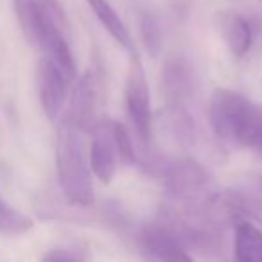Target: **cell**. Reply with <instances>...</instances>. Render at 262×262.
Segmentation results:
<instances>
[{
    "instance_id": "6da1fadb",
    "label": "cell",
    "mask_w": 262,
    "mask_h": 262,
    "mask_svg": "<svg viewBox=\"0 0 262 262\" xmlns=\"http://www.w3.org/2000/svg\"><path fill=\"white\" fill-rule=\"evenodd\" d=\"M83 133L69 120L59 119L56 133V172L63 196L70 205L88 207L94 203V178Z\"/></svg>"
},
{
    "instance_id": "7a4b0ae2",
    "label": "cell",
    "mask_w": 262,
    "mask_h": 262,
    "mask_svg": "<svg viewBox=\"0 0 262 262\" xmlns=\"http://www.w3.org/2000/svg\"><path fill=\"white\" fill-rule=\"evenodd\" d=\"M260 108L239 92L217 88L208 106V119L215 137L235 147H255Z\"/></svg>"
},
{
    "instance_id": "3957f363",
    "label": "cell",
    "mask_w": 262,
    "mask_h": 262,
    "mask_svg": "<svg viewBox=\"0 0 262 262\" xmlns=\"http://www.w3.org/2000/svg\"><path fill=\"white\" fill-rule=\"evenodd\" d=\"M126 110L131 126L137 133V139L142 146H146L151 137V94L142 59L137 52L131 54L129 67H127Z\"/></svg>"
},
{
    "instance_id": "277c9868",
    "label": "cell",
    "mask_w": 262,
    "mask_h": 262,
    "mask_svg": "<svg viewBox=\"0 0 262 262\" xmlns=\"http://www.w3.org/2000/svg\"><path fill=\"white\" fill-rule=\"evenodd\" d=\"M69 77L58 65L47 58H41L36 67V86L40 104L49 120H59L63 117L69 99Z\"/></svg>"
},
{
    "instance_id": "5b68a950",
    "label": "cell",
    "mask_w": 262,
    "mask_h": 262,
    "mask_svg": "<svg viewBox=\"0 0 262 262\" xmlns=\"http://www.w3.org/2000/svg\"><path fill=\"white\" fill-rule=\"evenodd\" d=\"M92 174L101 183L108 185L113 180L119 167V153L115 146V133H113V120L95 122L92 127V144L88 151Z\"/></svg>"
},
{
    "instance_id": "8992f818",
    "label": "cell",
    "mask_w": 262,
    "mask_h": 262,
    "mask_svg": "<svg viewBox=\"0 0 262 262\" xmlns=\"http://www.w3.org/2000/svg\"><path fill=\"white\" fill-rule=\"evenodd\" d=\"M167 189L176 200L192 201L201 190L207 187L208 174L198 162L194 160H180L167 169Z\"/></svg>"
},
{
    "instance_id": "52a82bcc",
    "label": "cell",
    "mask_w": 262,
    "mask_h": 262,
    "mask_svg": "<svg viewBox=\"0 0 262 262\" xmlns=\"http://www.w3.org/2000/svg\"><path fill=\"white\" fill-rule=\"evenodd\" d=\"M95 102H97V88H95V77L92 72H86L77 81L76 88L70 97V104L67 113L61 119L69 120L81 131H92L95 126Z\"/></svg>"
},
{
    "instance_id": "ba28073f",
    "label": "cell",
    "mask_w": 262,
    "mask_h": 262,
    "mask_svg": "<svg viewBox=\"0 0 262 262\" xmlns=\"http://www.w3.org/2000/svg\"><path fill=\"white\" fill-rule=\"evenodd\" d=\"M140 244L157 262H194L174 233L165 226L144 228Z\"/></svg>"
},
{
    "instance_id": "9c48e42d",
    "label": "cell",
    "mask_w": 262,
    "mask_h": 262,
    "mask_svg": "<svg viewBox=\"0 0 262 262\" xmlns=\"http://www.w3.org/2000/svg\"><path fill=\"white\" fill-rule=\"evenodd\" d=\"M215 26L225 40L226 47L232 51L233 56H244L251 47L253 31L244 16L232 11H223L215 15Z\"/></svg>"
},
{
    "instance_id": "30bf717a",
    "label": "cell",
    "mask_w": 262,
    "mask_h": 262,
    "mask_svg": "<svg viewBox=\"0 0 262 262\" xmlns=\"http://www.w3.org/2000/svg\"><path fill=\"white\" fill-rule=\"evenodd\" d=\"M235 262H262V230L251 221H239L233 239Z\"/></svg>"
},
{
    "instance_id": "8fae6325",
    "label": "cell",
    "mask_w": 262,
    "mask_h": 262,
    "mask_svg": "<svg viewBox=\"0 0 262 262\" xmlns=\"http://www.w3.org/2000/svg\"><path fill=\"white\" fill-rule=\"evenodd\" d=\"M86 2L94 11V15L97 16V20L102 24V27L110 33V36L122 47H131L129 31L108 0H86Z\"/></svg>"
},
{
    "instance_id": "7c38bea8",
    "label": "cell",
    "mask_w": 262,
    "mask_h": 262,
    "mask_svg": "<svg viewBox=\"0 0 262 262\" xmlns=\"http://www.w3.org/2000/svg\"><path fill=\"white\" fill-rule=\"evenodd\" d=\"M34 226V221L24 212L16 210L0 196V233L2 235H22Z\"/></svg>"
},
{
    "instance_id": "4fadbf2b",
    "label": "cell",
    "mask_w": 262,
    "mask_h": 262,
    "mask_svg": "<svg viewBox=\"0 0 262 262\" xmlns=\"http://www.w3.org/2000/svg\"><path fill=\"white\" fill-rule=\"evenodd\" d=\"M113 133H115V146H117L120 164H124V165L135 164V160H137L135 146H133V140H131L127 127L122 126L120 122H117V120H113Z\"/></svg>"
},
{
    "instance_id": "5bb4252c",
    "label": "cell",
    "mask_w": 262,
    "mask_h": 262,
    "mask_svg": "<svg viewBox=\"0 0 262 262\" xmlns=\"http://www.w3.org/2000/svg\"><path fill=\"white\" fill-rule=\"evenodd\" d=\"M142 34H144V41H146L147 49H149L153 54H157L158 45H160V31H158V26L151 16H144L142 18Z\"/></svg>"
},
{
    "instance_id": "9a60e30c",
    "label": "cell",
    "mask_w": 262,
    "mask_h": 262,
    "mask_svg": "<svg viewBox=\"0 0 262 262\" xmlns=\"http://www.w3.org/2000/svg\"><path fill=\"white\" fill-rule=\"evenodd\" d=\"M41 262H83V258L69 248H54V250L45 253Z\"/></svg>"
},
{
    "instance_id": "2e32d148",
    "label": "cell",
    "mask_w": 262,
    "mask_h": 262,
    "mask_svg": "<svg viewBox=\"0 0 262 262\" xmlns=\"http://www.w3.org/2000/svg\"><path fill=\"white\" fill-rule=\"evenodd\" d=\"M255 147L262 149V108H260V122H258V131H257V140H255Z\"/></svg>"
}]
</instances>
